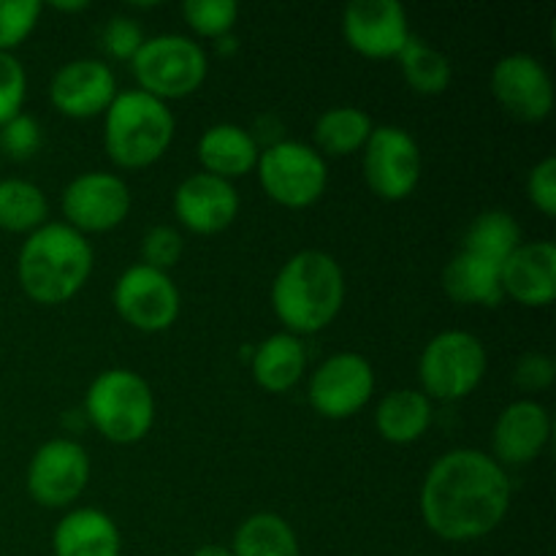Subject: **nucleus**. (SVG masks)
<instances>
[{
    "label": "nucleus",
    "instance_id": "nucleus-20",
    "mask_svg": "<svg viewBox=\"0 0 556 556\" xmlns=\"http://www.w3.org/2000/svg\"><path fill=\"white\" fill-rule=\"evenodd\" d=\"M54 556H119V527L101 508H76L58 521L52 535Z\"/></svg>",
    "mask_w": 556,
    "mask_h": 556
},
{
    "label": "nucleus",
    "instance_id": "nucleus-5",
    "mask_svg": "<svg viewBox=\"0 0 556 556\" xmlns=\"http://www.w3.org/2000/svg\"><path fill=\"white\" fill-rule=\"evenodd\" d=\"M85 410L92 427L112 443H136L155 421V396L139 372L112 367L98 375L85 396Z\"/></svg>",
    "mask_w": 556,
    "mask_h": 556
},
{
    "label": "nucleus",
    "instance_id": "nucleus-13",
    "mask_svg": "<svg viewBox=\"0 0 556 556\" xmlns=\"http://www.w3.org/2000/svg\"><path fill=\"white\" fill-rule=\"evenodd\" d=\"M492 92L505 112L535 123L552 114L554 81L543 60L530 52H510L492 68Z\"/></svg>",
    "mask_w": 556,
    "mask_h": 556
},
{
    "label": "nucleus",
    "instance_id": "nucleus-25",
    "mask_svg": "<svg viewBox=\"0 0 556 556\" xmlns=\"http://www.w3.org/2000/svg\"><path fill=\"white\" fill-rule=\"evenodd\" d=\"M231 556H302L293 527L282 516L253 514L239 525Z\"/></svg>",
    "mask_w": 556,
    "mask_h": 556
},
{
    "label": "nucleus",
    "instance_id": "nucleus-17",
    "mask_svg": "<svg viewBox=\"0 0 556 556\" xmlns=\"http://www.w3.org/2000/svg\"><path fill=\"white\" fill-rule=\"evenodd\" d=\"M174 212L190 231L215 233L231 226L239 212V193L231 179L210 172L185 177L174 190Z\"/></svg>",
    "mask_w": 556,
    "mask_h": 556
},
{
    "label": "nucleus",
    "instance_id": "nucleus-22",
    "mask_svg": "<svg viewBox=\"0 0 556 556\" xmlns=\"http://www.w3.org/2000/svg\"><path fill=\"white\" fill-rule=\"evenodd\" d=\"M443 288L454 302L497 307L505 299L500 282V264L459 250L443 269Z\"/></svg>",
    "mask_w": 556,
    "mask_h": 556
},
{
    "label": "nucleus",
    "instance_id": "nucleus-16",
    "mask_svg": "<svg viewBox=\"0 0 556 556\" xmlns=\"http://www.w3.org/2000/svg\"><path fill=\"white\" fill-rule=\"evenodd\" d=\"M117 92V76L98 58L68 60L49 81V98L68 117H92L106 112Z\"/></svg>",
    "mask_w": 556,
    "mask_h": 556
},
{
    "label": "nucleus",
    "instance_id": "nucleus-28",
    "mask_svg": "<svg viewBox=\"0 0 556 556\" xmlns=\"http://www.w3.org/2000/svg\"><path fill=\"white\" fill-rule=\"evenodd\" d=\"M49 201L36 182L22 177L0 179V228L36 231L47 223Z\"/></svg>",
    "mask_w": 556,
    "mask_h": 556
},
{
    "label": "nucleus",
    "instance_id": "nucleus-14",
    "mask_svg": "<svg viewBox=\"0 0 556 556\" xmlns=\"http://www.w3.org/2000/svg\"><path fill=\"white\" fill-rule=\"evenodd\" d=\"M130 210V188L119 174L85 172L63 190V215L76 231H106L125 220Z\"/></svg>",
    "mask_w": 556,
    "mask_h": 556
},
{
    "label": "nucleus",
    "instance_id": "nucleus-34",
    "mask_svg": "<svg viewBox=\"0 0 556 556\" xmlns=\"http://www.w3.org/2000/svg\"><path fill=\"white\" fill-rule=\"evenodd\" d=\"M27 92V74L20 58L11 52H0V125L22 112Z\"/></svg>",
    "mask_w": 556,
    "mask_h": 556
},
{
    "label": "nucleus",
    "instance_id": "nucleus-1",
    "mask_svg": "<svg viewBox=\"0 0 556 556\" xmlns=\"http://www.w3.org/2000/svg\"><path fill=\"white\" fill-rule=\"evenodd\" d=\"M510 508V478L494 456L454 448L429 467L421 486V516L445 541H476L497 530Z\"/></svg>",
    "mask_w": 556,
    "mask_h": 556
},
{
    "label": "nucleus",
    "instance_id": "nucleus-35",
    "mask_svg": "<svg viewBox=\"0 0 556 556\" xmlns=\"http://www.w3.org/2000/svg\"><path fill=\"white\" fill-rule=\"evenodd\" d=\"M144 43V30H141L139 20L128 14H112L101 30V47L106 49L112 58L117 60H134Z\"/></svg>",
    "mask_w": 556,
    "mask_h": 556
},
{
    "label": "nucleus",
    "instance_id": "nucleus-37",
    "mask_svg": "<svg viewBox=\"0 0 556 556\" xmlns=\"http://www.w3.org/2000/svg\"><path fill=\"white\" fill-rule=\"evenodd\" d=\"M556 378V364L552 356L546 353H525V356L516 362L514 369V380L521 386L525 391H543L554 383Z\"/></svg>",
    "mask_w": 556,
    "mask_h": 556
},
{
    "label": "nucleus",
    "instance_id": "nucleus-2",
    "mask_svg": "<svg viewBox=\"0 0 556 556\" xmlns=\"http://www.w3.org/2000/svg\"><path fill=\"white\" fill-rule=\"evenodd\" d=\"M345 302V275L326 250H299L271 286V304L291 334H309L337 318Z\"/></svg>",
    "mask_w": 556,
    "mask_h": 556
},
{
    "label": "nucleus",
    "instance_id": "nucleus-3",
    "mask_svg": "<svg viewBox=\"0 0 556 556\" xmlns=\"http://www.w3.org/2000/svg\"><path fill=\"white\" fill-rule=\"evenodd\" d=\"M92 244L68 223H43L22 242L16 275L27 296L60 304L74 296L92 271Z\"/></svg>",
    "mask_w": 556,
    "mask_h": 556
},
{
    "label": "nucleus",
    "instance_id": "nucleus-30",
    "mask_svg": "<svg viewBox=\"0 0 556 556\" xmlns=\"http://www.w3.org/2000/svg\"><path fill=\"white\" fill-rule=\"evenodd\" d=\"M182 16L204 36H226L239 16L237 0H185Z\"/></svg>",
    "mask_w": 556,
    "mask_h": 556
},
{
    "label": "nucleus",
    "instance_id": "nucleus-12",
    "mask_svg": "<svg viewBox=\"0 0 556 556\" xmlns=\"http://www.w3.org/2000/svg\"><path fill=\"white\" fill-rule=\"evenodd\" d=\"M375 391V369L362 353L342 351L326 358L309 378V405L326 418H348L362 410Z\"/></svg>",
    "mask_w": 556,
    "mask_h": 556
},
{
    "label": "nucleus",
    "instance_id": "nucleus-6",
    "mask_svg": "<svg viewBox=\"0 0 556 556\" xmlns=\"http://www.w3.org/2000/svg\"><path fill=\"white\" fill-rule=\"evenodd\" d=\"M139 90L161 98H179L201 87L210 71V60L201 43L182 33H161L144 38L139 52L130 60Z\"/></svg>",
    "mask_w": 556,
    "mask_h": 556
},
{
    "label": "nucleus",
    "instance_id": "nucleus-21",
    "mask_svg": "<svg viewBox=\"0 0 556 556\" xmlns=\"http://www.w3.org/2000/svg\"><path fill=\"white\" fill-rule=\"evenodd\" d=\"M258 152L255 136L237 123L210 125L199 139V161L204 163V172L223 179L248 174L258 163Z\"/></svg>",
    "mask_w": 556,
    "mask_h": 556
},
{
    "label": "nucleus",
    "instance_id": "nucleus-11",
    "mask_svg": "<svg viewBox=\"0 0 556 556\" xmlns=\"http://www.w3.org/2000/svg\"><path fill=\"white\" fill-rule=\"evenodd\" d=\"M90 456L71 438L47 440L27 465V492L47 508L71 505L87 486Z\"/></svg>",
    "mask_w": 556,
    "mask_h": 556
},
{
    "label": "nucleus",
    "instance_id": "nucleus-10",
    "mask_svg": "<svg viewBox=\"0 0 556 556\" xmlns=\"http://www.w3.org/2000/svg\"><path fill=\"white\" fill-rule=\"evenodd\" d=\"M114 309L141 331H163L179 315V288L168 271L134 264L117 277L112 291Z\"/></svg>",
    "mask_w": 556,
    "mask_h": 556
},
{
    "label": "nucleus",
    "instance_id": "nucleus-19",
    "mask_svg": "<svg viewBox=\"0 0 556 556\" xmlns=\"http://www.w3.org/2000/svg\"><path fill=\"white\" fill-rule=\"evenodd\" d=\"M552 416L535 400H516L494 424V459L500 465H527L548 443Z\"/></svg>",
    "mask_w": 556,
    "mask_h": 556
},
{
    "label": "nucleus",
    "instance_id": "nucleus-24",
    "mask_svg": "<svg viewBox=\"0 0 556 556\" xmlns=\"http://www.w3.org/2000/svg\"><path fill=\"white\" fill-rule=\"evenodd\" d=\"M307 369V351L299 334L291 331H277L266 337L253 356V375L264 389L288 391L296 386Z\"/></svg>",
    "mask_w": 556,
    "mask_h": 556
},
{
    "label": "nucleus",
    "instance_id": "nucleus-29",
    "mask_svg": "<svg viewBox=\"0 0 556 556\" xmlns=\"http://www.w3.org/2000/svg\"><path fill=\"white\" fill-rule=\"evenodd\" d=\"M405 74L407 85L424 96H438L451 81V60L438 47L427 43L424 38L410 36L402 52L396 54Z\"/></svg>",
    "mask_w": 556,
    "mask_h": 556
},
{
    "label": "nucleus",
    "instance_id": "nucleus-38",
    "mask_svg": "<svg viewBox=\"0 0 556 556\" xmlns=\"http://www.w3.org/2000/svg\"><path fill=\"white\" fill-rule=\"evenodd\" d=\"M193 556H231V548L220 546V543H206V546L195 548Z\"/></svg>",
    "mask_w": 556,
    "mask_h": 556
},
{
    "label": "nucleus",
    "instance_id": "nucleus-26",
    "mask_svg": "<svg viewBox=\"0 0 556 556\" xmlns=\"http://www.w3.org/2000/svg\"><path fill=\"white\" fill-rule=\"evenodd\" d=\"M375 123L364 109L358 106H331L315 119V144L326 155H351L364 150Z\"/></svg>",
    "mask_w": 556,
    "mask_h": 556
},
{
    "label": "nucleus",
    "instance_id": "nucleus-7",
    "mask_svg": "<svg viewBox=\"0 0 556 556\" xmlns=\"http://www.w3.org/2000/svg\"><path fill=\"white\" fill-rule=\"evenodd\" d=\"M486 364V348L476 334L465 329H448L434 334L424 348L418 378L427 396L462 400L481 383Z\"/></svg>",
    "mask_w": 556,
    "mask_h": 556
},
{
    "label": "nucleus",
    "instance_id": "nucleus-40",
    "mask_svg": "<svg viewBox=\"0 0 556 556\" xmlns=\"http://www.w3.org/2000/svg\"><path fill=\"white\" fill-rule=\"evenodd\" d=\"M413 556H418V554H413Z\"/></svg>",
    "mask_w": 556,
    "mask_h": 556
},
{
    "label": "nucleus",
    "instance_id": "nucleus-8",
    "mask_svg": "<svg viewBox=\"0 0 556 556\" xmlns=\"http://www.w3.org/2000/svg\"><path fill=\"white\" fill-rule=\"evenodd\" d=\"M255 166L266 193L286 206L315 204L329 182L326 157L304 141H275L258 152Z\"/></svg>",
    "mask_w": 556,
    "mask_h": 556
},
{
    "label": "nucleus",
    "instance_id": "nucleus-39",
    "mask_svg": "<svg viewBox=\"0 0 556 556\" xmlns=\"http://www.w3.org/2000/svg\"><path fill=\"white\" fill-rule=\"evenodd\" d=\"M54 9H63V11H81L87 9V0H54Z\"/></svg>",
    "mask_w": 556,
    "mask_h": 556
},
{
    "label": "nucleus",
    "instance_id": "nucleus-23",
    "mask_svg": "<svg viewBox=\"0 0 556 556\" xmlns=\"http://www.w3.org/2000/svg\"><path fill=\"white\" fill-rule=\"evenodd\" d=\"M429 424H432V402L416 389L389 391L375 410V427L389 443H416Z\"/></svg>",
    "mask_w": 556,
    "mask_h": 556
},
{
    "label": "nucleus",
    "instance_id": "nucleus-9",
    "mask_svg": "<svg viewBox=\"0 0 556 556\" xmlns=\"http://www.w3.org/2000/svg\"><path fill=\"white\" fill-rule=\"evenodd\" d=\"M424 155L416 136L402 125H375L364 144V177L369 188L389 201H400L416 190Z\"/></svg>",
    "mask_w": 556,
    "mask_h": 556
},
{
    "label": "nucleus",
    "instance_id": "nucleus-27",
    "mask_svg": "<svg viewBox=\"0 0 556 556\" xmlns=\"http://www.w3.org/2000/svg\"><path fill=\"white\" fill-rule=\"evenodd\" d=\"M521 244V226L516 217L505 210H486L470 223L462 239V250L476 253L481 258L494 261L503 266V261Z\"/></svg>",
    "mask_w": 556,
    "mask_h": 556
},
{
    "label": "nucleus",
    "instance_id": "nucleus-4",
    "mask_svg": "<svg viewBox=\"0 0 556 556\" xmlns=\"http://www.w3.org/2000/svg\"><path fill=\"white\" fill-rule=\"evenodd\" d=\"M174 114L166 101L139 90H123L103 112V144L109 157L125 168L150 166L174 139Z\"/></svg>",
    "mask_w": 556,
    "mask_h": 556
},
{
    "label": "nucleus",
    "instance_id": "nucleus-36",
    "mask_svg": "<svg viewBox=\"0 0 556 556\" xmlns=\"http://www.w3.org/2000/svg\"><path fill=\"white\" fill-rule=\"evenodd\" d=\"M527 195L543 215H556V157L546 155L527 174Z\"/></svg>",
    "mask_w": 556,
    "mask_h": 556
},
{
    "label": "nucleus",
    "instance_id": "nucleus-32",
    "mask_svg": "<svg viewBox=\"0 0 556 556\" xmlns=\"http://www.w3.org/2000/svg\"><path fill=\"white\" fill-rule=\"evenodd\" d=\"M185 239L182 233L177 231L168 223H157L150 231L141 237V264L152 266V269L168 271L179 258H182Z\"/></svg>",
    "mask_w": 556,
    "mask_h": 556
},
{
    "label": "nucleus",
    "instance_id": "nucleus-18",
    "mask_svg": "<svg viewBox=\"0 0 556 556\" xmlns=\"http://www.w3.org/2000/svg\"><path fill=\"white\" fill-rule=\"evenodd\" d=\"M503 293L527 307H543L556 296V244L552 239L521 242L500 266Z\"/></svg>",
    "mask_w": 556,
    "mask_h": 556
},
{
    "label": "nucleus",
    "instance_id": "nucleus-33",
    "mask_svg": "<svg viewBox=\"0 0 556 556\" xmlns=\"http://www.w3.org/2000/svg\"><path fill=\"white\" fill-rule=\"evenodd\" d=\"M41 139V125L25 112L0 125V150H3V155L14 157V161H27V157L36 155Z\"/></svg>",
    "mask_w": 556,
    "mask_h": 556
},
{
    "label": "nucleus",
    "instance_id": "nucleus-15",
    "mask_svg": "<svg viewBox=\"0 0 556 556\" xmlns=\"http://www.w3.org/2000/svg\"><path fill=\"white\" fill-rule=\"evenodd\" d=\"M348 43L367 58H396L407 38V11L400 0H351L342 14Z\"/></svg>",
    "mask_w": 556,
    "mask_h": 556
},
{
    "label": "nucleus",
    "instance_id": "nucleus-31",
    "mask_svg": "<svg viewBox=\"0 0 556 556\" xmlns=\"http://www.w3.org/2000/svg\"><path fill=\"white\" fill-rule=\"evenodd\" d=\"M41 16V0H0V52L25 41Z\"/></svg>",
    "mask_w": 556,
    "mask_h": 556
}]
</instances>
